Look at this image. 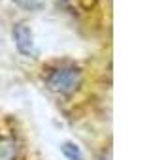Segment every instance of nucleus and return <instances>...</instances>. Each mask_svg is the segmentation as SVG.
<instances>
[{"instance_id":"f257e3e1","label":"nucleus","mask_w":151,"mask_h":160,"mask_svg":"<svg viewBox=\"0 0 151 160\" xmlns=\"http://www.w3.org/2000/svg\"><path fill=\"white\" fill-rule=\"evenodd\" d=\"M47 85L55 92L70 94L81 85V72L76 66H60L47 75Z\"/></svg>"},{"instance_id":"f03ea898","label":"nucleus","mask_w":151,"mask_h":160,"mask_svg":"<svg viewBox=\"0 0 151 160\" xmlns=\"http://www.w3.org/2000/svg\"><path fill=\"white\" fill-rule=\"evenodd\" d=\"M13 34H15V45H17V49L23 55H27V57L34 55V42H32V32L29 30V27L19 25V27H15Z\"/></svg>"},{"instance_id":"39448f33","label":"nucleus","mask_w":151,"mask_h":160,"mask_svg":"<svg viewBox=\"0 0 151 160\" xmlns=\"http://www.w3.org/2000/svg\"><path fill=\"white\" fill-rule=\"evenodd\" d=\"M13 2H17L19 6H23V8H38V0H13Z\"/></svg>"},{"instance_id":"20e7f679","label":"nucleus","mask_w":151,"mask_h":160,"mask_svg":"<svg viewBox=\"0 0 151 160\" xmlns=\"http://www.w3.org/2000/svg\"><path fill=\"white\" fill-rule=\"evenodd\" d=\"M62 152H64L70 160H83L80 149L76 147V145H72V143H64V145H62Z\"/></svg>"},{"instance_id":"7ed1b4c3","label":"nucleus","mask_w":151,"mask_h":160,"mask_svg":"<svg viewBox=\"0 0 151 160\" xmlns=\"http://www.w3.org/2000/svg\"><path fill=\"white\" fill-rule=\"evenodd\" d=\"M0 160H17V143L10 138H0Z\"/></svg>"}]
</instances>
